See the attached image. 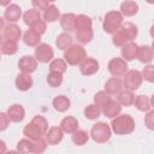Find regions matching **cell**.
I'll list each match as a JSON object with an SVG mask.
<instances>
[{
  "label": "cell",
  "mask_w": 154,
  "mask_h": 154,
  "mask_svg": "<svg viewBox=\"0 0 154 154\" xmlns=\"http://www.w3.org/2000/svg\"><path fill=\"white\" fill-rule=\"evenodd\" d=\"M31 29L34 30V31H36L38 35H42V34H45L46 32V23L43 22V20H38L37 23H35L32 26H31Z\"/></svg>",
  "instance_id": "44"
},
{
  "label": "cell",
  "mask_w": 154,
  "mask_h": 154,
  "mask_svg": "<svg viewBox=\"0 0 154 154\" xmlns=\"http://www.w3.org/2000/svg\"><path fill=\"white\" fill-rule=\"evenodd\" d=\"M4 28H5V18L0 17V30L4 29Z\"/></svg>",
  "instance_id": "49"
},
{
  "label": "cell",
  "mask_w": 154,
  "mask_h": 154,
  "mask_svg": "<svg viewBox=\"0 0 154 154\" xmlns=\"http://www.w3.org/2000/svg\"><path fill=\"white\" fill-rule=\"evenodd\" d=\"M48 1H52V2H53V1H55V0H48Z\"/></svg>",
  "instance_id": "52"
},
{
  "label": "cell",
  "mask_w": 154,
  "mask_h": 154,
  "mask_svg": "<svg viewBox=\"0 0 154 154\" xmlns=\"http://www.w3.org/2000/svg\"><path fill=\"white\" fill-rule=\"evenodd\" d=\"M47 147V141H45L43 138H37L32 141V146H31V153H43L46 150Z\"/></svg>",
  "instance_id": "39"
},
{
  "label": "cell",
  "mask_w": 154,
  "mask_h": 154,
  "mask_svg": "<svg viewBox=\"0 0 154 154\" xmlns=\"http://www.w3.org/2000/svg\"><path fill=\"white\" fill-rule=\"evenodd\" d=\"M122 23H123V14L119 11H109L105 16L102 26H103L105 32L113 34L119 29Z\"/></svg>",
  "instance_id": "4"
},
{
  "label": "cell",
  "mask_w": 154,
  "mask_h": 154,
  "mask_svg": "<svg viewBox=\"0 0 154 154\" xmlns=\"http://www.w3.org/2000/svg\"><path fill=\"white\" fill-rule=\"evenodd\" d=\"M142 75L140 71L137 70H130V71H126L124 73V85L128 90H136L140 88L141 83H142Z\"/></svg>",
  "instance_id": "6"
},
{
  "label": "cell",
  "mask_w": 154,
  "mask_h": 154,
  "mask_svg": "<svg viewBox=\"0 0 154 154\" xmlns=\"http://www.w3.org/2000/svg\"><path fill=\"white\" fill-rule=\"evenodd\" d=\"M7 117L10 119V122H14V123H19L24 119L25 117V111L23 108V106L20 105H12L10 106V108L7 109Z\"/></svg>",
  "instance_id": "12"
},
{
  "label": "cell",
  "mask_w": 154,
  "mask_h": 154,
  "mask_svg": "<svg viewBox=\"0 0 154 154\" xmlns=\"http://www.w3.org/2000/svg\"><path fill=\"white\" fill-rule=\"evenodd\" d=\"M142 78H144L147 82H153L154 81V66L148 65L142 70Z\"/></svg>",
  "instance_id": "42"
},
{
  "label": "cell",
  "mask_w": 154,
  "mask_h": 154,
  "mask_svg": "<svg viewBox=\"0 0 154 154\" xmlns=\"http://www.w3.org/2000/svg\"><path fill=\"white\" fill-rule=\"evenodd\" d=\"M111 128L116 135H128L135 130V120L129 114H118L113 117Z\"/></svg>",
  "instance_id": "2"
},
{
  "label": "cell",
  "mask_w": 154,
  "mask_h": 154,
  "mask_svg": "<svg viewBox=\"0 0 154 154\" xmlns=\"http://www.w3.org/2000/svg\"><path fill=\"white\" fill-rule=\"evenodd\" d=\"M147 2H149V4H153V2H154V0H147Z\"/></svg>",
  "instance_id": "50"
},
{
  "label": "cell",
  "mask_w": 154,
  "mask_h": 154,
  "mask_svg": "<svg viewBox=\"0 0 154 154\" xmlns=\"http://www.w3.org/2000/svg\"><path fill=\"white\" fill-rule=\"evenodd\" d=\"M138 12V5L132 0H125L120 5V13L126 17L135 16Z\"/></svg>",
  "instance_id": "20"
},
{
  "label": "cell",
  "mask_w": 154,
  "mask_h": 154,
  "mask_svg": "<svg viewBox=\"0 0 154 154\" xmlns=\"http://www.w3.org/2000/svg\"><path fill=\"white\" fill-rule=\"evenodd\" d=\"M23 134H24L25 137H28V138L31 140V141L37 140V138H40V137L43 135V134L40 131V129H38L35 124H32L31 122L24 126V129H23Z\"/></svg>",
  "instance_id": "24"
},
{
  "label": "cell",
  "mask_w": 154,
  "mask_h": 154,
  "mask_svg": "<svg viewBox=\"0 0 154 154\" xmlns=\"http://www.w3.org/2000/svg\"><path fill=\"white\" fill-rule=\"evenodd\" d=\"M66 61L63 59H53L49 64V71L51 72H59V73H64L66 71Z\"/></svg>",
  "instance_id": "34"
},
{
  "label": "cell",
  "mask_w": 154,
  "mask_h": 154,
  "mask_svg": "<svg viewBox=\"0 0 154 154\" xmlns=\"http://www.w3.org/2000/svg\"><path fill=\"white\" fill-rule=\"evenodd\" d=\"M102 112L106 117L108 118H113L116 116H118L122 112V105L116 101V100H109L103 107H102Z\"/></svg>",
  "instance_id": "15"
},
{
  "label": "cell",
  "mask_w": 154,
  "mask_h": 154,
  "mask_svg": "<svg viewBox=\"0 0 154 154\" xmlns=\"http://www.w3.org/2000/svg\"><path fill=\"white\" fill-rule=\"evenodd\" d=\"M120 89H122V82L117 77H112L105 83V91L109 95L118 94L120 91Z\"/></svg>",
  "instance_id": "25"
},
{
  "label": "cell",
  "mask_w": 154,
  "mask_h": 154,
  "mask_svg": "<svg viewBox=\"0 0 154 154\" xmlns=\"http://www.w3.org/2000/svg\"><path fill=\"white\" fill-rule=\"evenodd\" d=\"M18 67L22 72H26V73H31L36 70L37 67V60L35 57L31 55H24L19 59L18 61Z\"/></svg>",
  "instance_id": "10"
},
{
  "label": "cell",
  "mask_w": 154,
  "mask_h": 154,
  "mask_svg": "<svg viewBox=\"0 0 154 154\" xmlns=\"http://www.w3.org/2000/svg\"><path fill=\"white\" fill-rule=\"evenodd\" d=\"M85 58L87 52L81 45H71L64 53V59L69 65H79Z\"/></svg>",
  "instance_id": "3"
},
{
  "label": "cell",
  "mask_w": 154,
  "mask_h": 154,
  "mask_svg": "<svg viewBox=\"0 0 154 154\" xmlns=\"http://www.w3.org/2000/svg\"><path fill=\"white\" fill-rule=\"evenodd\" d=\"M91 19L90 17H88L87 14H78L76 16V25H75V30H79V29H89L91 28Z\"/></svg>",
  "instance_id": "32"
},
{
  "label": "cell",
  "mask_w": 154,
  "mask_h": 154,
  "mask_svg": "<svg viewBox=\"0 0 154 154\" xmlns=\"http://www.w3.org/2000/svg\"><path fill=\"white\" fill-rule=\"evenodd\" d=\"M53 107L58 112H65L70 108V100L65 95H59L53 99Z\"/></svg>",
  "instance_id": "27"
},
{
  "label": "cell",
  "mask_w": 154,
  "mask_h": 154,
  "mask_svg": "<svg viewBox=\"0 0 154 154\" xmlns=\"http://www.w3.org/2000/svg\"><path fill=\"white\" fill-rule=\"evenodd\" d=\"M5 152H6V143L0 140V154H2Z\"/></svg>",
  "instance_id": "47"
},
{
  "label": "cell",
  "mask_w": 154,
  "mask_h": 154,
  "mask_svg": "<svg viewBox=\"0 0 154 154\" xmlns=\"http://www.w3.org/2000/svg\"><path fill=\"white\" fill-rule=\"evenodd\" d=\"M79 70L81 73L84 76H91L99 71V63L94 58H85L81 64H79Z\"/></svg>",
  "instance_id": "9"
},
{
  "label": "cell",
  "mask_w": 154,
  "mask_h": 154,
  "mask_svg": "<svg viewBox=\"0 0 154 154\" xmlns=\"http://www.w3.org/2000/svg\"><path fill=\"white\" fill-rule=\"evenodd\" d=\"M20 16H22V8L16 4L8 5L4 13V18L8 23H16L17 20H19Z\"/></svg>",
  "instance_id": "11"
},
{
  "label": "cell",
  "mask_w": 154,
  "mask_h": 154,
  "mask_svg": "<svg viewBox=\"0 0 154 154\" xmlns=\"http://www.w3.org/2000/svg\"><path fill=\"white\" fill-rule=\"evenodd\" d=\"M76 38L78 42L81 43H89L93 37H94V32H93V29L89 28V29H79V30H76Z\"/></svg>",
  "instance_id": "29"
},
{
  "label": "cell",
  "mask_w": 154,
  "mask_h": 154,
  "mask_svg": "<svg viewBox=\"0 0 154 154\" xmlns=\"http://www.w3.org/2000/svg\"><path fill=\"white\" fill-rule=\"evenodd\" d=\"M72 41H73V38L69 32H61L60 35H58L55 45L59 49H67L72 45Z\"/></svg>",
  "instance_id": "28"
},
{
  "label": "cell",
  "mask_w": 154,
  "mask_h": 154,
  "mask_svg": "<svg viewBox=\"0 0 154 154\" xmlns=\"http://www.w3.org/2000/svg\"><path fill=\"white\" fill-rule=\"evenodd\" d=\"M31 123H32V124H35V125L40 129V131H41L43 135L47 132L48 123H47L46 118H43L42 116H36V117H34V118H32V120H31Z\"/></svg>",
  "instance_id": "40"
},
{
  "label": "cell",
  "mask_w": 154,
  "mask_h": 154,
  "mask_svg": "<svg viewBox=\"0 0 154 154\" xmlns=\"http://www.w3.org/2000/svg\"><path fill=\"white\" fill-rule=\"evenodd\" d=\"M23 20L26 25L29 26H32L35 23H37L38 20H41V14H40V11L35 10V8H31V10H28L24 14H23Z\"/></svg>",
  "instance_id": "26"
},
{
  "label": "cell",
  "mask_w": 154,
  "mask_h": 154,
  "mask_svg": "<svg viewBox=\"0 0 154 154\" xmlns=\"http://www.w3.org/2000/svg\"><path fill=\"white\" fill-rule=\"evenodd\" d=\"M64 137V131L60 126H52L46 132V141L48 144H58Z\"/></svg>",
  "instance_id": "13"
},
{
  "label": "cell",
  "mask_w": 154,
  "mask_h": 154,
  "mask_svg": "<svg viewBox=\"0 0 154 154\" xmlns=\"http://www.w3.org/2000/svg\"><path fill=\"white\" fill-rule=\"evenodd\" d=\"M53 55H54V52L52 49V47L49 45H46V43H41V45H37L36 46V49H35V58L37 61L40 63H48L53 59Z\"/></svg>",
  "instance_id": "8"
},
{
  "label": "cell",
  "mask_w": 154,
  "mask_h": 154,
  "mask_svg": "<svg viewBox=\"0 0 154 154\" xmlns=\"http://www.w3.org/2000/svg\"><path fill=\"white\" fill-rule=\"evenodd\" d=\"M60 128L64 132L72 134L78 129V120L75 117H65L60 122Z\"/></svg>",
  "instance_id": "19"
},
{
  "label": "cell",
  "mask_w": 154,
  "mask_h": 154,
  "mask_svg": "<svg viewBox=\"0 0 154 154\" xmlns=\"http://www.w3.org/2000/svg\"><path fill=\"white\" fill-rule=\"evenodd\" d=\"M63 82V73H59V72H49L48 76H47V83L53 87V88H57Z\"/></svg>",
  "instance_id": "37"
},
{
  "label": "cell",
  "mask_w": 154,
  "mask_h": 154,
  "mask_svg": "<svg viewBox=\"0 0 154 154\" xmlns=\"http://www.w3.org/2000/svg\"><path fill=\"white\" fill-rule=\"evenodd\" d=\"M11 0H0V5L1 6H8Z\"/></svg>",
  "instance_id": "48"
},
{
  "label": "cell",
  "mask_w": 154,
  "mask_h": 154,
  "mask_svg": "<svg viewBox=\"0 0 154 154\" xmlns=\"http://www.w3.org/2000/svg\"><path fill=\"white\" fill-rule=\"evenodd\" d=\"M60 26L66 31H73L75 30V25H76V14L73 13H64L63 16H60Z\"/></svg>",
  "instance_id": "16"
},
{
  "label": "cell",
  "mask_w": 154,
  "mask_h": 154,
  "mask_svg": "<svg viewBox=\"0 0 154 154\" xmlns=\"http://www.w3.org/2000/svg\"><path fill=\"white\" fill-rule=\"evenodd\" d=\"M101 114V109L99 106H96L95 103L94 105H88L85 108H84V117L90 119V120H94V119H97Z\"/></svg>",
  "instance_id": "35"
},
{
  "label": "cell",
  "mask_w": 154,
  "mask_h": 154,
  "mask_svg": "<svg viewBox=\"0 0 154 154\" xmlns=\"http://www.w3.org/2000/svg\"><path fill=\"white\" fill-rule=\"evenodd\" d=\"M18 51V46L16 41H10L6 40L2 45H1V52L6 55H13L14 53H17Z\"/></svg>",
  "instance_id": "36"
},
{
  "label": "cell",
  "mask_w": 154,
  "mask_h": 154,
  "mask_svg": "<svg viewBox=\"0 0 154 154\" xmlns=\"http://www.w3.org/2000/svg\"><path fill=\"white\" fill-rule=\"evenodd\" d=\"M2 45V37H1V35H0V46Z\"/></svg>",
  "instance_id": "51"
},
{
  "label": "cell",
  "mask_w": 154,
  "mask_h": 154,
  "mask_svg": "<svg viewBox=\"0 0 154 154\" xmlns=\"http://www.w3.org/2000/svg\"><path fill=\"white\" fill-rule=\"evenodd\" d=\"M137 36V26L130 22L122 23L119 29L113 32L112 42L117 47H123L125 43L132 41Z\"/></svg>",
  "instance_id": "1"
},
{
  "label": "cell",
  "mask_w": 154,
  "mask_h": 154,
  "mask_svg": "<svg viewBox=\"0 0 154 154\" xmlns=\"http://www.w3.org/2000/svg\"><path fill=\"white\" fill-rule=\"evenodd\" d=\"M32 141L29 138H23L17 143V150L20 153H31Z\"/></svg>",
  "instance_id": "41"
},
{
  "label": "cell",
  "mask_w": 154,
  "mask_h": 154,
  "mask_svg": "<svg viewBox=\"0 0 154 154\" xmlns=\"http://www.w3.org/2000/svg\"><path fill=\"white\" fill-rule=\"evenodd\" d=\"M136 58H138V60L143 64H149L153 60V51L149 46H141L137 49V55Z\"/></svg>",
  "instance_id": "21"
},
{
  "label": "cell",
  "mask_w": 154,
  "mask_h": 154,
  "mask_svg": "<svg viewBox=\"0 0 154 154\" xmlns=\"http://www.w3.org/2000/svg\"><path fill=\"white\" fill-rule=\"evenodd\" d=\"M91 138L97 143H106L111 138V128L103 122L96 123L90 131Z\"/></svg>",
  "instance_id": "5"
},
{
  "label": "cell",
  "mask_w": 154,
  "mask_h": 154,
  "mask_svg": "<svg viewBox=\"0 0 154 154\" xmlns=\"http://www.w3.org/2000/svg\"><path fill=\"white\" fill-rule=\"evenodd\" d=\"M144 124L149 130L154 129V111H148L147 116L144 117Z\"/></svg>",
  "instance_id": "43"
},
{
  "label": "cell",
  "mask_w": 154,
  "mask_h": 154,
  "mask_svg": "<svg viewBox=\"0 0 154 154\" xmlns=\"http://www.w3.org/2000/svg\"><path fill=\"white\" fill-rule=\"evenodd\" d=\"M134 103H135V107L138 111H142V112H148L152 108V100L146 95L136 96L135 100H134Z\"/></svg>",
  "instance_id": "22"
},
{
  "label": "cell",
  "mask_w": 154,
  "mask_h": 154,
  "mask_svg": "<svg viewBox=\"0 0 154 154\" xmlns=\"http://www.w3.org/2000/svg\"><path fill=\"white\" fill-rule=\"evenodd\" d=\"M134 100H135V95L132 94L131 90H124V91L118 93L117 101L122 106H131L134 103Z\"/></svg>",
  "instance_id": "30"
},
{
  "label": "cell",
  "mask_w": 154,
  "mask_h": 154,
  "mask_svg": "<svg viewBox=\"0 0 154 154\" xmlns=\"http://www.w3.org/2000/svg\"><path fill=\"white\" fill-rule=\"evenodd\" d=\"M20 35H22V30L18 25H16L14 23L12 24H8L7 26H5L4 29V37L6 40H10V41H18L20 38Z\"/></svg>",
  "instance_id": "17"
},
{
  "label": "cell",
  "mask_w": 154,
  "mask_h": 154,
  "mask_svg": "<svg viewBox=\"0 0 154 154\" xmlns=\"http://www.w3.org/2000/svg\"><path fill=\"white\" fill-rule=\"evenodd\" d=\"M16 87H17V89H19L22 91L29 90L32 87V78H31L30 73H26V72L19 73L16 77Z\"/></svg>",
  "instance_id": "14"
},
{
  "label": "cell",
  "mask_w": 154,
  "mask_h": 154,
  "mask_svg": "<svg viewBox=\"0 0 154 154\" xmlns=\"http://www.w3.org/2000/svg\"><path fill=\"white\" fill-rule=\"evenodd\" d=\"M8 124H10V119L7 117V114L0 112V131H4L8 128Z\"/></svg>",
  "instance_id": "45"
},
{
  "label": "cell",
  "mask_w": 154,
  "mask_h": 154,
  "mask_svg": "<svg viewBox=\"0 0 154 154\" xmlns=\"http://www.w3.org/2000/svg\"><path fill=\"white\" fill-rule=\"evenodd\" d=\"M109 100H111V96L106 91H97L94 96V102L99 107H103Z\"/></svg>",
  "instance_id": "38"
},
{
  "label": "cell",
  "mask_w": 154,
  "mask_h": 154,
  "mask_svg": "<svg viewBox=\"0 0 154 154\" xmlns=\"http://www.w3.org/2000/svg\"><path fill=\"white\" fill-rule=\"evenodd\" d=\"M108 71L114 77L124 76V73L128 71V64L123 58H113L108 63Z\"/></svg>",
  "instance_id": "7"
},
{
  "label": "cell",
  "mask_w": 154,
  "mask_h": 154,
  "mask_svg": "<svg viewBox=\"0 0 154 154\" xmlns=\"http://www.w3.org/2000/svg\"><path fill=\"white\" fill-rule=\"evenodd\" d=\"M43 18H45V20L48 22V23H53V22L58 20V19L60 18V12H59L58 7L54 6V5L48 6V7L45 10Z\"/></svg>",
  "instance_id": "31"
},
{
  "label": "cell",
  "mask_w": 154,
  "mask_h": 154,
  "mask_svg": "<svg viewBox=\"0 0 154 154\" xmlns=\"http://www.w3.org/2000/svg\"><path fill=\"white\" fill-rule=\"evenodd\" d=\"M137 49L138 46L134 42H128L122 47V57L125 61H130L134 60L137 55Z\"/></svg>",
  "instance_id": "18"
},
{
  "label": "cell",
  "mask_w": 154,
  "mask_h": 154,
  "mask_svg": "<svg viewBox=\"0 0 154 154\" xmlns=\"http://www.w3.org/2000/svg\"><path fill=\"white\" fill-rule=\"evenodd\" d=\"M72 142L77 146H83L88 142L89 140V135L84 131V130H76L75 132H72V137H71Z\"/></svg>",
  "instance_id": "33"
},
{
  "label": "cell",
  "mask_w": 154,
  "mask_h": 154,
  "mask_svg": "<svg viewBox=\"0 0 154 154\" xmlns=\"http://www.w3.org/2000/svg\"><path fill=\"white\" fill-rule=\"evenodd\" d=\"M24 43L29 47H36L37 45H40V40H41V35H38L36 31H34L32 29H29L24 32L23 36Z\"/></svg>",
  "instance_id": "23"
},
{
  "label": "cell",
  "mask_w": 154,
  "mask_h": 154,
  "mask_svg": "<svg viewBox=\"0 0 154 154\" xmlns=\"http://www.w3.org/2000/svg\"><path fill=\"white\" fill-rule=\"evenodd\" d=\"M31 4L37 10H46L48 7V0H31Z\"/></svg>",
  "instance_id": "46"
}]
</instances>
